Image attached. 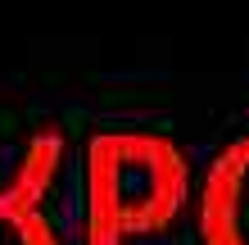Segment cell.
Returning a JSON list of instances; mask_svg holds the SVG:
<instances>
[{
	"label": "cell",
	"instance_id": "1",
	"mask_svg": "<svg viewBox=\"0 0 249 245\" xmlns=\"http://www.w3.org/2000/svg\"><path fill=\"white\" fill-rule=\"evenodd\" d=\"M190 164L172 136L100 132L86 146V245H127L181 218Z\"/></svg>",
	"mask_w": 249,
	"mask_h": 245
},
{
	"label": "cell",
	"instance_id": "2",
	"mask_svg": "<svg viewBox=\"0 0 249 245\" xmlns=\"http://www.w3.org/2000/svg\"><path fill=\"white\" fill-rule=\"evenodd\" d=\"M64 159H68V136L59 127H36L27 136V150L18 154L9 182L0 186V223L14 227L18 245H59V236L46 223L41 205H46Z\"/></svg>",
	"mask_w": 249,
	"mask_h": 245
},
{
	"label": "cell",
	"instance_id": "3",
	"mask_svg": "<svg viewBox=\"0 0 249 245\" xmlns=\"http://www.w3.org/2000/svg\"><path fill=\"white\" fill-rule=\"evenodd\" d=\"M199 241L249 245V136L217 150L199 186Z\"/></svg>",
	"mask_w": 249,
	"mask_h": 245
}]
</instances>
